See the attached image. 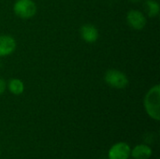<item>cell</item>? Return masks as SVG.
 I'll use <instances>...</instances> for the list:
<instances>
[{
    "label": "cell",
    "mask_w": 160,
    "mask_h": 159,
    "mask_svg": "<svg viewBox=\"0 0 160 159\" xmlns=\"http://www.w3.org/2000/svg\"><path fill=\"white\" fill-rule=\"evenodd\" d=\"M130 152L131 149L128 143L120 142L110 148L108 157L109 159H128L130 157Z\"/></svg>",
    "instance_id": "cell-5"
},
{
    "label": "cell",
    "mask_w": 160,
    "mask_h": 159,
    "mask_svg": "<svg viewBox=\"0 0 160 159\" xmlns=\"http://www.w3.org/2000/svg\"><path fill=\"white\" fill-rule=\"evenodd\" d=\"M7 88L14 96H20L24 91V83L20 79H11L7 83Z\"/></svg>",
    "instance_id": "cell-9"
},
{
    "label": "cell",
    "mask_w": 160,
    "mask_h": 159,
    "mask_svg": "<svg viewBox=\"0 0 160 159\" xmlns=\"http://www.w3.org/2000/svg\"><path fill=\"white\" fill-rule=\"evenodd\" d=\"M152 155L153 150L147 144L136 145L130 152V156L134 159H149Z\"/></svg>",
    "instance_id": "cell-8"
},
{
    "label": "cell",
    "mask_w": 160,
    "mask_h": 159,
    "mask_svg": "<svg viewBox=\"0 0 160 159\" xmlns=\"http://www.w3.org/2000/svg\"><path fill=\"white\" fill-rule=\"evenodd\" d=\"M132 3H139V2H141L142 0H130Z\"/></svg>",
    "instance_id": "cell-12"
},
{
    "label": "cell",
    "mask_w": 160,
    "mask_h": 159,
    "mask_svg": "<svg viewBox=\"0 0 160 159\" xmlns=\"http://www.w3.org/2000/svg\"><path fill=\"white\" fill-rule=\"evenodd\" d=\"M0 154H1V152H0Z\"/></svg>",
    "instance_id": "cell-13"
},
{
    "label": "cell",
    "mask_w": 160,
    "mask_h": 159,
    "mask_svg": "<svg viewBox=\"0 0 160 159\" xmlns=\"http://www.w3.org/2000/svg\"><path fill=\"white\" fill-rule=\"evenodd\" d=\"M82 38L87 43H95L99 37L98 29L91 23H85L82 25L80 29Z\"/></svg>",
    "instance_id": "cell-7"
},
{
    "label": "cell",
    "mask_w": 160,
    "mask_h": 159,
    "mask_svg": "<svg viewBox=\"0 0 160 159\" xmlns=\"http://www.w3.org/2000/svg\"><path fill=\"white\" fill-rule=\"evenodd\" d=\"M17 48L16 39L9 35L0 36V57L12 54Z\"/></svg>",
    "instance_id": "cell-6"
},
{
    "label": "cell",
    "mask_w": 160,
    "mask_h": 159,
    "mask_svg": "<svg viewBox=\"0 0 160 159\" xmlns=\"http://www.w3.org/2000/svg\"><path fill=\"white\" fill-rule=\"evenodd\" d=\"M37 5L33 0H16L13 4L14 14L23 20L33 18L37 14Z\"/></svg>",
    "instance_id": "cell-2"
},
{
    "label": "cell",
    "mask_w": 160,
    "mask_h": 159,
    "mask_svg": "<svg viewBox=\"0 0 160 159\" xmlns=\"http://www.w3.org/2000/svg\"><path fill=\"white\" fill-rule=\"evenodd\" d=\"M145 7L147 11V15L150 18H156L159 15L160 6L159 3L156 0H147L145 2Z\"/></svg>",
    "instance_id": "cell-10"
},
{
    "label": "cell",
    "mask_w": 160,
    "mask_h": 159,
    "mask_svg": "<svg viewBox=\"0 0 160 159\" xmlns=\"http://www.w3.org/2000/svg\"><path fill=\"white\" fill-rule=\"evenodd\" d=\"M6 89H7V82L4 79L0 77V96L5 93Z\"/></svg>",
    "instance_id": "cell-11"
},
{
    "label": "cell",
    "mask_w": 160,
    "mask_h": 159,
    "mask_svg": "<svg viewBox=\"0 0 160 159\" xmlns=\"http://www.w3.org/2000/svg\"><path fill=\"white\" fill-rule=\"evenodd\" d=\"M104 82L107 85L115 89H124L129 83L128 76L123 71L113 68L109 69L105 72Z\"/></svg>",
    "instance_id": "cell-3"
},
{
    "label": "cell",
    "mask_w": 160,
    "mask_h": 159,
    "mask_svg": "<svg viewBox=\"0 0 160 159\" xmlns=\"http://www.w3.org/2000/svg\"><path fill=\"white\" fill-rule=\"evenodd\" d=\"M127 22L132 29L141 31L146 26L147 19L142 11L131 9L127 13Z\"/></svg>",
    "instance_id": "cell-4"
},
{
    "label": "cell",
    "mask_w": 160,
    "mask_h": 159,
    "mask_svg": "<svg viewBox=\"0 0 160 159\" xmlns=\"http://www.w3.org/2000/svg\"><path fill=\"white\" fill-rule=\"evenodd\" d=\"M143 106L146 113L155 121L160 120V85L151 87L144 96Z\"/></svg>",
    "instance_id": "cell-1"
}]
</instances>
